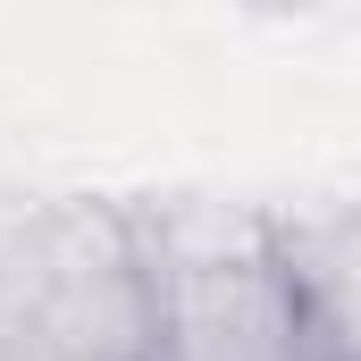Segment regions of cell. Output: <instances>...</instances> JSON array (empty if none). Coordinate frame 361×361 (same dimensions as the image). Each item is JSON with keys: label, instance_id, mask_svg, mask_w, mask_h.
<instances>
[{"label": "cell", "instance_id": "cell-1", "mask_svg": "<svg viewBox=\"0 0 361 361\" xmlns=\"http://www.w3.org/2000/svg\"><path fill=\"white\" fill-rule=\"evenodd\" d=\"M17 361H152V244L126 210H42L0 244Z\"/></svg>", "mask_w": 361, "mask_h": 361}, {"label": "cell", "instance_id": "cell-2", "mask_svg": "<svg viewBox=\"0 0 361 361\" xmlns=\"http://www.w3.org/2000/svg\"><path fill=\"white\" fill-rule=\"evenodd\" d=\"M152 361H328L277 227H143Z\"/></svg>", "mask_w": 361, "mask_h": 361}, {"label": "cell", "instance_id": "cell-3", "mask_svg": "<svg viewBox=\"0 0 361 361\" xmlns=\"http://www.w3.org/2000/svg\"><path fill=\"white\" fill-rule=\"evenodd\" d=\"M277 244L302 277V302L328 336V361H361V202L277 227Z\"/></svg>", "mask_w": 361, "mask_h": 361}, {"label": "cell", "instance_id": "cell-4", "mask_svg": "<svg viewBox=\"0 0 361 361\" xmlns=\"http://www.w3.org/2000/svg\"><path fill=\"white\" fill-rule=\"evenodd\" d=\"M0 361H17V345H8V319H0Z\"/></svg>", "mask_w": 361, "mask_h": 361}]
</instances>
